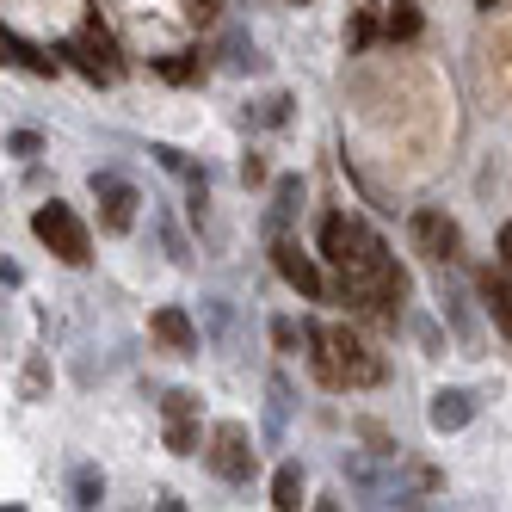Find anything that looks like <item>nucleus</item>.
<instances>
[{"mask_svg": "<svg viewBox=\"0 0 512 512\" xmlns=\"http://www.w3.org/2000/svg\"><path fill=\"white\" fill-rule=\"evenodd\" d=\"M309 364L327 389H371L383 383V358L352 327H309Z\"/></svg>", "mask_w": 512, "mask_h": 512, "instance_id": "obj_1", "label": "nucleus"}, {"mask_svg": "<svg viewBox=\"0 0 512 512\" xmlns=\"http://www.w3.org/2000/svg\"><path fill=\"white\" fill-rule=\"evenodd\" d=\"M31 235H38L62 266H87V260H93V235H87V223H81L68 204H56V198L31 210Z\"/></svg>", "mask_w": 512, "mask_h": 512, "instance_id": "obj_2", "label": "nucleus"}, {"mask_svg": "<svg viewBox=\"0 0 512 512\" xmlns=\"http://www.w3.org/2000/svg\"><path fill=\"white\" fill-rule=\"evenodd\" d=\"M62 56L75 62L87 81H118V50H112V31L99 25V13L81 25V38H68V44H62Z\"/></svg>", "mask_w": 512, "mask_h": 512, "instance_id": "obj_3", "label": "nucleus"}, {"mask_svg": "<svg viewBox=\"0 0 512 512\" xmlns=\"http://www.w3.org/2000/svg\"><path fill=\"white\" fill-rule=\"evenodd\" d=\"M204 457H210V469L223 475V482H247V475H253V438H247V426L223 420V426L210 432V451Z\"/></svg>", "mask_w": 512, "mask_h": 512, "instance_id": "obj_4", "label": "nucleus"}, {"mask_svg": "<svg viewBox=\"0 0 512 512\" xmlns=\"http://www.w3.org/2000/svg\"><path fill=\"white\" fill-rule=\"evenodd\" d=\"M93 198H99V229L105 235H130L136 229V186L118 173H93Z\"/></svg>", "mask_w": 512, "mask_h": 512, "instance_id": "obj_5", "label": "nucleus"}, {"mask_svg": "<svg viewBox=\"0 0 512 512\" xmlns=\"http://www.w3.org/2000/svg\"><path fill=\"white\" fill-rule=\"evenodd\" d=\"M414 247L426 253V260H463V229L451 223L438 204H426V210H414Z\"/></svg>", "mask_w": 512, "mask_h": 512, "instance_id": "obj_6", "label": "nucleus"}, {"mask_svg": "<svg viewBox=\"0 0 512 512\" xmlns=\"http://www.w3.org/2000/svg\"><path fill=\"white\" fill-rule=\"evenodd\" d=\"M272 260H278L284 284L297 290V297H309V303H321V297H327V272H321V266H315V260H309V253L290 241V235H278V241H272Z\"/></svg>", "mask_w": 512, "mask_h": 512, "instance_id": "obj_7", "label": "nucleus"}, {"mask_svg": "<svg viewBox=\"0 0 512 512\" xmlns=\"http://www.w3.org/2000/svg\"><path fill=\"white\" fill-rule=\"evenodd\" d=\"M149 327H155V340H161L173 358H192V352H198V327H192V315H186V309H173V303H167V309H155V321H149Z\"/></svg>", "mask_w": 512, "mask_h": 512, "instance_id": "obj_8", "label": "nucleus"}, {"mask_svg": "<svg viewBox=\"0 0 512 512\" xmlns=\"http://www.w3.org/2000/svg\"><path fill=\"white\" fill-rule=\"evenodd\" d=\"M475 290H482V303H488V315L500 321V334L512 340V272H506V266H488L482 278H475Z\"/></svg>", "mask_w": 512, "mask_h": 512, "instance_id": "obj_9", "label": "nucleus"}, {"mask_svg": "<svg viewBox=\"0 0 512 512\" xmlns=\"http://www.w3.org/2000/svg\"><path fill=\"white\" fill-rule=\"evenodd\" d=\"M426 420H432V432H463V426L475 420V395H463V389H438L432 408H426Z\"/></svg>", "mask_w": 512, "mask_h": 512, "instance_id": "obj_10", "label": "nucleus"}, {"mask_svg": "<svg viewBox=\"0 0 512 512\" xmlns=\"http://www.w3.org/2000/svg\"><path fill=\"white\" fill-rule=\"evenodd\" d=\"M13 62H25L31 75H56V56H38L31 44H19L7 25H0V68H13Z\"/></svg>", "mask_w": 512, "mask_h": 512, "instance_id": "obj_11", "label": "nucleus"}, {"mask_svg": "<svg viewBox=\"0 0 512 512\" xmlns=\"http://www.w3.org/2000/svg\"><path fill=\"white\" fill-rule=\"evenodd\" d=\"M352 229L358 223H346V216H321V260L327 266H340V253L352 247Z\"/></svg>", "mask_w": 512, "mask_h": 512, "instance_id": "obj_12", "label": "nucleus"}, {"mask_svg": "<svg viewBox=\"0 0 512 512\" xmlns=\"http://www.w3.org/2000/svg\"><path fill=\"white\" fill-rule=\"evenodd\" d=\"M272 506H278V512H297V506H303V469H297V463H284V469L272 475Z\"/></svg>", "mask_w": 512, "mask_h": 512, "instance_id": "obj_13", "label": "nucleus"}, {"mask_svg": "<svg viewBox=\"0 0 512 512\" xmlns=\"http://www.w3.org/2000/svg\"><path fill=\"white\" fill-rule=\"evenodd\" d=\"M297 198H303V186H297V179H278V186H272V216H266L272 241L284 235V223H290V210H297Z\"/></svg>", "mask_w": 512, "mask_h": 512, "instance_id": "obj_14", "label": "nucleus"}, {"mask_svg": "<svg viewBox=\"0 0 512 512\" xmlns=\"http://www.w3.org/2000/svg\"><path fill=\"white\" fill-rule=\"evenodd\" d=\"M155 68H161V81H173V87H192V81L204 75V62H198L192 50H179V56H161Z\"/></svg>", "mask_w": 512, "mask_h": 512, "instance_id": "obj_15", "label": "nucleus"}, {"mask_svg": "<svg viewBox=\"0 0 512 512\" xmlns=\"http://www.w3.org/2000/svg\"><path fill=\"white\" fill-rule=\"evenodd\" d=\"M383 31H389V44H414V38H420V13L408 7V0H401V7L389 13V25H383Z\"/></svg>", "mask_w": 512, "mask_h": 512, "instance_id": "obj_16", "label": "nucleus"}, {"mask_svg": "<svg viewBox=\"0 0 512 512\" xmlns=\"http://www.w3.org/2000/svg\"><path fill=\"white\" fill-rule=\"evenodd\" d=\"M167 451L173 457H192L198 451V420H167Z\"/></svg>", "mask_w": 512, "mask_h": 512, "instance_id": "obj_17", "label": "nucleus"}, {"mask_svg": "<svg viewBox=\"0 0 512 512\" xmlns=\"http://www.w3.org/2000/svg\"><path fill=\"white\" fill-rule=\"evenodd\" d=\"M105 500V475L99 469H75V506H99Z\"/></svg>", "mask_w": 512, "mask_h": 512, "instance_id": "obj_18", "label": "nucleus"}, {"mask_svg": "<svg viewBox=\"0 0 512 512\" xmlns=\"http://www.w3.org/2000/svg\"><path fill=\"white\" fill-rule=\"evenodd\" d=\"M161 408H167V420H198V395L192 389H173Z\"/></svg>", "mask_w": 512, "mask_h": 512, "instance_id": "obj_19", "label": "nucleus"}, {"mask_svg": "<svg viewBox=\"0 0 512 512\" xmlns=\"http://www.w3.org/2000/svg\"><path fill=\"white\" fill-rule=\"evenodd\" d=\"M216 13H223V0H186V19L192 25H216Z\"/></svg>", "mask_w": 512, "mask_h": 512, "instance_id": "obj_20", "label": "nucleus"}, {"mask_svg": "<svg viewBox=\"0 0 512 512\" xmlns=\"http://www.w3.org/2000/svg\"><path fill=\"white\" fill-rule=\"evenodd\" d=\"M371 38H377V19H371V13H358V19H352V50H364Z\"/></svg>", "mask_w": 512, "mask_h": 512, "instance_id": "obj_21", "label": "nucleus"}, {"mask_svg": "<svg viewBox=\"0 0 512 512\" xmlns=\"http://www.w3.org/2000/svg\"><path fill=\"white\" fill-rule=\"evenodd\" d=\"M272 346H278V352H297V327H290L284 315L272 321Z\"/></svg>", "mask_w": 512, "mask_h": 512, "instance_id": "obj_22", "label": "nucleus"}, {"mask_svg": "<svg viewBox=\"0 0 512 512\" xmlns=\"http://www.w3.org/2000/svg\"><path fill=\"white\" fill-rule=\"evenodd\" d=\"M7 149H13L19 161H31V155H38V136H31V130H13V142H7Z\"/></svg>", "mask_w": 512, "mask_h": 512, "instance_id": "obj_23", "label": "nucleus"}, {"mask_svg": "<svg viewBox=\"0 0 512 512\" xmlns=\"http://www.w3.org/2000/svg\"><path fill=\"white\" fill-rule=\"evenodd\" d=\"M475 7H482V13H494V7H500V0H475Z\"/></svg>", "mask_w": 512, "mask_h": 512, "instance_id": "obj_24", "label": "nucleus"}]
</instances>
